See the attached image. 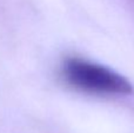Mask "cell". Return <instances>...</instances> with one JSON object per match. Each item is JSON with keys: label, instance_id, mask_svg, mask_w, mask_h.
<instances>
[{"label": "cell", "instance_id": "6da1fadb", "mask_svg": "<svg viewBox=\"0 0 134 133\" xmlns=\"http://www.w3.org/2000/svg\"><path fill=\"white\" fill-rule=\"evenodd\" d=\"M64 75L74 87L105 94H128L133 91L126 78L108 67L83 59L72 58L64 64Z\"/></svg>", "mask_w": 134, "mask_h": 133}]
</instances>
